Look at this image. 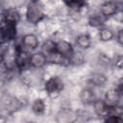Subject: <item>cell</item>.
Returning <instances> with one entry per match:
<instances>
[{"label": "cell", "instance_id": "obj_1", "mask_svg": "<svg viewBox=\"0 0 123 123\" xmlns=\"http://www.w3.org/2000/svg\"><path fill=\"white\" fill-rule=\"evenodd\" d=\"M44 7L39 1H31L27 5L26 19L29 23L37 25L44 18Z\"/></svg>", "mask_w": 123, "mask_h": 123}, {"label": "cell", "instance_id": "obj_2", "mask_svg": "<svg viewBox=\"0 0 123 123\" xmlns=\"http://www.w3.org/2000/svg\"><path fill=\"white\" fill-rule=\"evenodd\" d=\"M63 87H64V85L62 80L57 76L49 78L44 84V89L47 95L51 98L58 97L61 94V92L63 90Z\"/></svg>", "mask_w": 123, "mask_h": 123}, {"label": "cell", "instance_id": "obj_3", "mask_svg": "<svg viewBox=\"0 0 123 123\" xmlns=\"http://www.w3.org/2000/svg\"><path fill=\"white\" fill-rule=\"evenodd\" d=\"M16 37V24L6 22L2 19L1 24V43H8Z\"/></svg>", "mask_w": 123, "mask_h": 123}, {"label": "cell", "instance_id": "obj_4", "mask_svg": "<svg viewBox=\"0 0 123 123\" xmlns=\"http://www.w3.org/2000/svg\"><path fill=\"white\" fill-rule=\"evenodd\" d=\"M30 56L27 52L23 50V48L19 45H15L14 47V57H15V66L20 71L26 69L30 65Z\"/></svg>", "mask_w": 123, "mask_h": 123}, {"label": "cell", "instance_id": "obj_5", "mask_svg": "<svg viewBox=\"0 0 123 123\" xmlns=\"http://www.w3.org/2000/svg\"><path fill=\"white\" fill-rule=\"evenodd\" d=\"M74 51L75 50H74L73 46L68 41L60 40V41L57 42V53H59L61 56H62L63 58L68 60V62H69V59L73 55Z\"/></svg>", "mask_w": 123, "mask_h": 123}, {"label": "cell", "instance_id": "obj_6", "mask_svg": "<svg viewBox=\"0 0 123 123\" xmlns=\"http://www.w3.org/2000/svg\"><path fill=\"white\" fill-rule=\"evenodd\" d=\"M21 15L20 12L15 9V8H9L6 9L2 14V19L5 20L6 22L17 24L20 21Z\"/></svg>", "mask_w": 123, "mask_h": 123}, {"label": "cell", "instance_id": "obj_7", "mask_svg": "<svg viewBox=\"0 0 123 123\" xmlns=\"http://www.w3.org/2000/svg\"><path fill=\"white\" fill-rule=\"evenodd\" d=\"M48 59L42 52H37L30 56V66L34 68H41L43 67Z\"/></svg>", "mask_w": 123, "mask_h": 123}, {"label": "cell", "instance_id": "obj_8", "mask_svg": "<svg viewBox=\"0 0 123 123\" xmlns=\"http://www.w3.org/2000/svg\"><path fill=\"white\" fill-rule=\"evenodd\" d=\"M117 12H118V7L114 1H106L101 5L100 8V13L103 14L105 17L113 16Z\"/></svg>", "mask_w": 123, "mask_h": 123}, {"label": "cell", "instance_id": "obj_9", "mask_svg": "<svg viewBox=\"0 0 123 123\" xmlns=\"http://www.w3.org/2000/svg\"><path fill=\"white\" fill-rule=\"evenodd\" d=\"M93 108L95 113L101 117H107L110 113V106L106 104L104 99H96L93 103Z\"/></svg>", "mask_w": 123, "mask_h": 123}, {"label": "cell", "instance_id": "obj_10", "mask_svg": "<svg viewBox=\"0 0 123 123\" xmlns=\"http://www.w3.org/2000/svg\"><path fill=\"white\" fill-rule=\"evenodd\" d=\"M121 96L119 95L118 91L116 90V88H111L109 90H107V92L105 93L104 96V101L106 102V104L110 107L118 105L119 102V98Z\"/></svg>", "mask_w": 123, "mask_h": 123}, {"label": "cell", "instance_id": "obj_11", "mask_svg": "<svg viewBox=\"0 0 123 123\" xmlns=\"http://www.w3.org/2000/svg\"><path fill=\"white\" fill-rule=\"evenodd\" d=\"M21 43H22L23 47H25L27 49L34 50V49L37 48V46H38V39H37V36L34 34H26L23 36Z\"/></svg>", "mask_w": 123, "mask_h": 123}, {"label": "cell", "instance_id": "obj_12", "mask_svg": "<svg viewBox=\"0 0 123 123\" xmlns=\"http://www.w3.org/2000/svg\"><path fill=\"white\" fill-rule=\"evenodd\" d=\"M41 52L47 57V59L51 58L57 53V42L52 39L45 40L41 45Z\"/></svg>", "mask_w": 123, "mask_h": 123}, {"label": "cell", "instance_id": "obj_13", "mask_svg": "<svg viewBox=\"0 0 123 123\" xmlns=\"http://www.w3.org/2000/svg\"><path fill=\"white\" fill-rule=\"evenodd\" d=\"M80 100L84 105H93L96 100L94 92L90 88H83L80 92Z\"/></svg>", "mask_w": 123, "mask_h": 123}, {"label": "cell", "instance_id": "obj_14", "mask_svg": "<svg viewBox=\"0 0 123 123\" xmlns=\"http://www.w3.org/2000/svg\"><path fill=\"white\" fill-rule=\"evenodd\" d=\"M32 111L37 116L43 115L45 112V103L43 102V100L40 98H37L32 104Z\"/></svg>", "mask_w": 123, "mask_h": 123}, {"label": "cell", "instance_id": "obj_15", "mask_svg": "<svg viewBox=\"0 0 123 123\" xmlns=\"http://www.w3.org/2000/svg\"><path fill=\"white\" fill-rule=\"evenodd\" d=\"M76 43L80 48L87 49L91 44V40L87 35H80L76 38Z\"/></svg>", "mask_w": 123, "mask_h": 123}, {"label": "cell", "instance_id": "obj_16", "mask_svg": "<svg viewBox=\"0 0 123 123\" xmlns=\"http://www.w3.org/2000/svg\"><path fill=\"white\" fill-rule=\"evenodd\" d=\"M107 80V77L102 73H93L90 76V82L94 86H104Z\"/></svg>", "mask_w": 123, "mask_h": 123}, {"label": "cell", "instance_id": "obj_17", "mask_svg": "<svg viewBox=\"0 0 123 123\" xmlns=\"http://www.w3.org/2000/svg\"><path fill=\"white\" fill-rule=\"evenodd\" d=\"M105 18L106 17L101 13L96 14V15H92L88 19V24L91 27H101L105 22Z\"/></svg>", "mask_w": 123, "mask_h": 123}, {"label": "cell", "instance_id": "obj_18", "mask_svg": "<svg viewBox=\"0 0 123 123\" xmlns=\"http://www.w3.org/2000/svg\"><path fill=\"white\" fill-rule=\"evenodd\" d=\"M99 37L102 41H109L113 37V32L107 27H103L99 31Z\"/></svg>", "mask_w": 123, "mask_h": 123}, {"label": "cell", "instance_id": "obj_19", "mask_svg": "<svg viewBox=\"0 0 123 123\" xmlns=\"http://www.w3.org/2000/svg\"><path fill=\"white\" fill-rule=\"evenodd\" d=\"M84 62V55L80 51H74L73 55L69 59V64L80 65Z\"/></svg>", "mask_w": 123, "mask_h": 123}, {"label": "cell", "instance_id": "obj_20", "mask_svg": "<svg viewBox=\"0 0 123 123\" xmlns=\"http://www.w3.org/2000/svg\"><path fill=\"white\" fill-rule=\"evenodd\" d=\"M64 3L73 9H80L85 5L86 0H63Z\"/></svg>", "mask_w": 123, "mask_h": 123}, {"label": "cell", "instance_id": "obj_21", "mask_svg": "<svg viewBox=\"0 0 123 123\" xmlns=\"http://www.w3.org/2000/svg\"><path fill=\"white\" fill-rule=\"evenodd\" d=\"M106 122H123V116L119 115H108L105 117Z\"/></svg>", "mask_w": 123, "mask_h": 123}, {"label": "cell", "instance_id": "obj_22", "mask_svg": "<svg viewBox=\"0 0 123 123\" xmlns=\"http://www.w3.org/2000/svg\"><path fill=\"white\" fill-rule=\"evenodd\" d=\"M114 65L117 68H120V69L123 68V56L116 57V59L114 60Z\"/></svg>", "mask_w": 123, "mask_h": 123}, {"label": "cell", "instance_id": "obj_23", "mask_svg": "<svg viewBox=\"0 0 123 123\" xmlns=\"http://www.w3.org/2000/svg\"><path fill=\"white\" fill-rule=\"evenodd\" d=\"M117 41L121 46H123V28H121L117 33Z\"/></svg>", "mask_w": 123, "mask_h": 123}, {"label": "cell", "instance_id": "obj_24", "mask_svg": "<svg viewBox=\"0 0 123 123\" xmlns=\"http://www.w3.org/2000/svg\"><path fill=\"white\" fill-rule=\"evenodd\" d=\"M115 88H116V90L118 91L119 95H120V96H123V80L120 81V82L117 84V86H116Z\"/></svg>", "mask_w": 123, "mask_h": 123}, {"label": "cell", "instance_id": "obj_25", "mask_svg": "<svg viewBox=\"0 0 123 123\" xmlns=\"http://www.w3.org/2000/svg\"><path fill=\"white\" fill-rule=\"evenodd\" d=\"M31 1H39V0H31Z\"/></svg>", "mask_w": 123, "mask_h": 123}]
</instances>
